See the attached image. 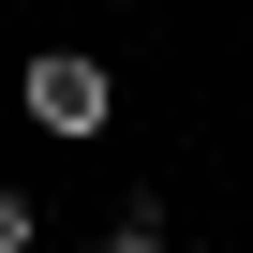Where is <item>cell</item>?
<instances>
[{"label":"cell","mask_w":253,"mask_h":253,"mask_svg":"<svg viewBox=\"0 0 253 253\" xmlns=\"http://www.w3.org/2000/svg\"><path fill=\"white\" fill-rule=\"evenodd\" d=\"M15 104H30V134H75V149H89L104 119H119V75H104V60H75V45H45V60L15 75Z\"/></svg>","instance_id":"cell-1"},{"label":"cell","mask_w":253,"mask_h":253,"mask_svg":"<svg viewBox=\"0 0 253 253\" xmlns=\"http://www.w3.org/2000/svg\"><path fill=\"white\" fill-rule=\"evenodd\" d=\"M104 253H164V209H149V194H119V223H104Z\"/></svg>","instance_id":"cell-2"},{"label":"cell","mask_w":253,"mask_h":253,"mask_svg":"<svg viewBox=\"0 0 253 253\" xmlns=\"http://www.w3.org/2000/svg\"><path fill=\"white\" fill-rule=\"evenodd\" d=\"M30 238H45V209H30L15 179H0V253H30Z\"/></svg>","instance_id":"cell-3"}]
</instances>
